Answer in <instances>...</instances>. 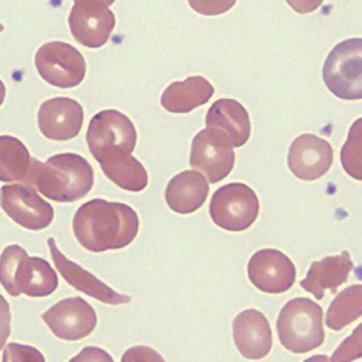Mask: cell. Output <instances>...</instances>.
I'll return each mask as SVG.
<instances>
[{"label": "cell", "instance_id": "1", "mask_svg": "<svg viewBox=\"0 0 362 362\" xmlns=\"http://www.w3.org/2000/svg\"><path fill=\"white\" fill-rule=\"evenodd\" d=\"M136 212L124 203L94 199L82 204L73 219L78 243L87 250L100 252L123 248L137 235Z\"/></svg>", "mask_w": 362, "mask_h": 362}, {"label": "cell", "instance_id": "2", "mask_svg": "<svg viewBox=\"0 0 362 362\" xmlns=\"http://www.w3.org/2000/svg\"><path fill=\"white\" fill-rule=\"evenodd\" d=\"M25 182L49 199L73 202L90 192L94 175L86 159L76 153H64L49 157L45 163L31 158Z\"/></svg>", "mask_w": 362, "mask_h": 362}, {"label": "cell", "instance_id": "3", "mask_svg": "<svg viewBox=\"0 0 362 362\" xmlns=\"http://www.w3.org/2000/svg\"><path fill=\"white\" fill-rule=\"evenodd\" d=\"M322 317V308L311 299H291L281 308L276 322L280 342L295 354L317 348L325 339Z\"/></svg>", "mask_w": 362, "mask_h": 362}, {"label": "cell", "instance_id": "4", "mask_svg": "<svg viewBox=\"0 0 362 362\" xmlns=\"http://www.w3.org/2000/svg\"><path fill=\"white\" fill-rule=\"evenodd\" d=\"M362 40L354 37L337 44L329 53L322 77L328 89L343 100L362 97Z\"/></svg>", "mask_w": 362, "mask_h": 362}, {"label": "cell", "instance_id": "5", "mask_svg": "<svg viewBox=\"0 0 362 362\" xmlns=\"http://www.w3.org/2000/svg\"><path fill=\"white\" fill-rule=\"evenodd\" d=\"M259 209L255 192L241 182L219 187L212 195L209 214L213 222L228 231L247 229L257 219Z\"/></svg>", "mask_w": 362, "mask_h": 362}, {"label": "cell", "instance_id": "6", "mask_svg": "<svg viewBox=\"0 0 362 362\" xmlns=\"http://www.w3.org/2000/svg\"><path fill=\"white\" fill-rule=\"evenodd\" d=\"M137 134L132 122L115 110H103L90 119L86 141L89 150L98 161L107 154L122 151L132 153Z\"/></svg>", "mask_w": 362, "mask_h": 362}, {"label": "cell", "instance_id": "7", "mask_svg": "<svg viewBox=\"0 0 362 362\" xmlns=\"http://www.w3.org/2000/svg\"><path fill=\"white\" fill-rule=\"evenodd\" d=\"M35 63L40 76L58 88L78 86L86 74V62L82 54L64 42L54 41L42 45L35 54Z\"/></svg>", "mask_w": 362, "mask_h": 362}, {"label": "cell", "instance_id": "8", "mask_svg": "<svg viewBox=\"0 0 362 362\" xmlns=\"http://www.w3.org/2000/svg\"><path fill=\"white\" fill-rule=\"evenodd\" d=\"M232 146L225 132L206 127L193 138L189 164L202 172L211 183L218 182L233 168L235 153Z\"/></svg>", "mask_w": 362, "mask_h": 362}, {"label": "cell", "instance_id": "9", "mask_svg": "<svg viewBox=\"0 0 362 362\" xmlns=\"http://www.w3.org/2000/svg\"><path fill=\"white\" fill-rule=\"evenodd\" d=\"M0 205L14 222L32 230L45 228L54 218L52 205L28 184L2 186Z\"/></svg>", "mask_w": 362, "mask_h": 362}, {"label": "cell", "instance_id": "10", "mask_svg": "<svg viewBox=\"0 0 362 362\" xmlns=\"http://www.w3.org/2000/svg\"><path fill=\"white\" fill-rule=\"evenodd\" d=\"M69 23L71 32L78 43L98 48L108 40L115 25V18L103 2L81 0L72 7Z\"/></svg>", "mask_w": 362, "mask_h": 362}, {"label": "cell", "instance_id": "11", "mask_svg": "<svg viewBox=\"0 0 362 362\" xmlns=\"http://www.w3.org/2000/svg\"><path fill=\"white\" fill-rule=\"evenodd\" d=\"M42 318L55 336L66 341L87 337L97 325L95 310L79 296L60 300L45 312Z\"/></svg>", "mask_w": 362, "mask_h": 362}, {"label": "cell", "instance_id": "12", "mask_svg": "<svg viewBox=\"0 0 362 362\" xmlns=\"http://www.w3.org/2000/svg\"><path fill=\"white\" fill-rule=\"evenodd\" d=\"M247 274L252 284L269 293L288 291L296 281V271L292 261L276 249L256 252L247 265Z\"/></svg>", "mask_w": 362, "mask_h": 362}, {"label": "cell", "instance_id": "13", "mask_svg": "<svg viewBox=\"0 0 362 362\" xmlns=\"http://www.w3.org/2000/svg\"><path fill=\"white\" fill-rule=\"evenodd\" d=\"M333 162V150L328 141L311 134H303L291 143L287 163L298 178L312 181L324 175Z\"/></svg>", "mask_w": 362, "mask_h": 362}, {"label": "cell", "instance_id": "14", "mask_svg": "<svg viewBox=\"0 0 362 362\" xmlns=\"http://www.w3.org/2000/svg\"><path fill=\"white\" fill-rule=\"evenodd\" d=\"M83 110L75 100L57 97L45 101L37 114L38 127L49 139L66 141L76 136L83 125Z\"/></svg>", "mask_w": 362, "mask_h": 362}, {"label": "cell", "instance_id": "15", "mask_svg": "<svg viewBox=\"0 0 362 362\" xmlns=\"http://www.w3.org/2000/svg\"><path fill=\"white\" fill-rule=\"evenodd\" d=\"M47 244L56 268L71 286L104 303L118 305L131 301L129 296L116 292L93 274L67 259L58 249L54 238H49Z\"/></svg>", "mask_w": 362, "mask_h": 362}, {"label": "cell", "instance_id": "16", "mask_svg": "<svg viewBox=\"0 0 362 362\" xmlns=\"http://www.w3.org/2000/svg\"><path fill=\"white\" fill-rule=\"evenodd\" d=\"M235 344L240 354L247 359L266 356L272 345L269 321L259 311L250 308L240 313L233 322Z\"/></svg>", "mask_w": 362, "mask_h": 362}, {"label": "cell", "instance_id": "17", "mask_svg": "<svg viewBox=\"0 0 362 362\" xmlns=\"http://www.w3.org/2000/svg\"><path fill=\"white\" fill-rule=\"evenodd\" d=\"M353 267L349 252L343 250L340 255L313 262L300 285L316 299L321 300L325 290H330L332 293L337 291V288L347 280Z\"/></svg>", "mask_w": 362, "mask_h": 362}, {"label": "cell", "instance_id": "18", "mask_svg": "<svg viewBox=\"0 0 362 362\" xmlns=\"http://www.w3.org/2000/svg\"><path fill=\"white\" fill-rule=\"evenodd\" d=\"M209 192V184L200 173L185 170L170 180L165 197L168 206L173 211L188 214L203 205Z\"/></svg>", "mask_w": 362, "mask_h": 362}, {"label": "cell", "instance_id": "19", "mask_svg": "<svg viewBox=\"0 0 362 362\" xmlns=\"http://www.w3.org/2000/svg\"><path fill=\"white\" fill-rule=\"evenodd\" d=\"M206 126L222 130L235 148L243 146L250 136L249 115L234 99L221 98L215 101L206 114Z\"/></svg>", "mask_w": 362, "mask_h": 362}, {"label": "cell", "instance_id": "20", "mask_svg": "<svg viewBox=\"0 0 362 362\" xmlns=\"http://www.w3.org/2000/svg\"><path fill=\"white\" fill-rule=\"evenodd\" d=\"M58 286V276L46 260L25 255L18 262L14 279L16 296L45 297Z\"/></svg>", "mask_w": 362, "mask_h": 362}, {"label": "cell", "instance_id": "21", "mask_svg": "<svg viewBox=\"0 0 362 362\" xmlns=\"http://www.w3.org/2000/svg\"><path fill=\"white\" fill-rule=\"evenodd\" d=\"M214 92L213 86L204 77L189 76L169 85L161 95L160 103L170 112L187 113L207 103Z\"/></svg>", "mask_w": 362, "mask_h": 362}, {"label": "cell", "instance_id": "22", "mask_svg": "<svg viewBox=\"0 0 362 362\" xmlns=\"http://www.w3.org/2000/svg\"><path fill=\"white\" fill-rule=\"evenodd\" d=\"M105 175L120 188L143 190L148 184V174L143 165L130 153L115 152L98 160Z\"/></svg>", "mask_w": 362, "mask_h": 362}, {"label": "cell", "instance_id": "23", "mask_svg": "<svg viewBox=\"0 0 362 362\" xmlns=\"http://www.w3.org/2000/svg\"><path fill=\"white\" fill-rule=\"evenodd\" d=\"M30 163L28 150L21 141L9 135L0 136V181L25 182Z\"/></svg>", "mask_w": 362, "mask_h": 362}, {"label": "cell", "instance_id": "24", "mask_svg": "<svg viewBox=\"0 0 362 362\" xmlns=\"http://www.w3.org/2000/svg\"><path fill=\"white\" fill-rule=\"evenodd\" d=\"M362 313V286H350L341 291L330 304L325 316V324L339 331L357 320Z\"/></svg>", "mask_w": 362, "mask_h": 362}, {"label": "cell", "instance_id": "25", "mask_svg": "<svg viewBox=\"0 0 362 362\" xmlns=\"http://www.w3.org/2000/svg\"><path fill=\"white\" fill-rule=\"evenodd\" d=\"M341 161L346 172L361 180V119L351 126L348 139L341 151Z\"/></svg>", "mask_w": 362, "mask_h": 362}, {"label": "cell", "instance_id": "26", "mask_svg": "<svg viewBox=\"0 0 362 362\" xmlns=\"http://www.w3.org/2000/svg\"><path fill=\"white\" fill-rule=\"evenodd\" d=\"M27 254L20 245H12L7 246L0 256V283L12 296H16L14 279L18 262Z\"/></svg>", "mask_w": 362, "mask_h": 362}, {"label": "cell", "instance_id": "27", "mask_svg": "<svg viewBox=\"0 0 362 362\" xmlns=\"http://www.w3.org/2000/svg\"><path fill=\"white\" fill-rule=\"evenodd\" d=\"M361 324L353 333L346 338L334 352L331 357L332 361H350L362 356Z\"/></svg>", "mask_w": 362, "mask_h": 362}, {"label": "cell", "instance_id": "28", "mask_svg": "<svg viewBox=\"0 0 362 362\" xmlns=\"http://www.w3.org/2000/svg\"><path fill=\"white\" fill-rule=\"evenodd\" d=\"M3 361H42L43 355L35 348L17 343H8L3 351Z\"/></svg>", "mask_w": 362, "mask_h": 362}, {"label": "cell", "instance_id": "29", "mask_svg": "<svg viewBox=\"0 0 362 362\" xmlns=\"http://www.w3.org/2000/svg\"><path fill=\"white\" fill-rule=\"evenodd\" d=\"M237 0H188L191 8L198 13L216 16L229 11Z\"/></svg>", "mask_w": 362, "mask_h": 362}, {"label": "cell", "instance_id": "30", "mask_svg": "<svg viewBox=\"0 0 362 362\" xmlns=\"http://www.w3.org/2000/svg\"><path fill=\"white\" fill-rule=\"evenodd\" d=\"M122 361H165L161 356L153 349L146 346H135L125 351Z\"/></svg>", "mask_w": 362, "mask_h": 362}, {"label": "cell", "instance_id": "31", "mask_svg": "<svg viewBox=\"0 0 362 362\" xmlns=\"http://www.w3.org/2000/svg\"><path fill=\"white\" fill-rule=\"evenodd\" d=\"M11 313L8 303L0 294V350L4 346L11 333Z\"/></svg>", "mask_w": 362, "mask_h": 362}, {"label": "cell", "instance_id": "32", "mask_svg": "<svg viewBox=\"0 0 362 362\" xmlns=\"http://www.w3.org/2000/svg\"><path fill=\"white\" fill-rule=\"evenodd\" d=\"M71 361H113L111 356L105 351L95 346L85 347Z\"/></svg>", "mask_w": 362, "mask_h": 362}, {"label": "cell", "instance_id": "33", "mask_svg": "<svg viewBox=\"0 0 362 362\" xmlns=\"http://www.w3.org/2000/svg\"><path fill=\"white\" fill-rule=\"evenodd\" d=\"M286 1L294 11L305 14L316 10L323 0H286Z\"/></svg>", "mask_w": 362, "mask_h": 362}, {"label": "cell", "instance_id": "34", "mask_svg": "<svg viewBox=\"0 0 362 362\" xmlns=\"http://www.w3.org/2000/svg\"><path fill=\"white\" fill-rule=\"evenodd\" d=\"M6 95V87L0 79V106L3 103Z\"/></svg>", "mask_w": 362, "mask_h": 362}, {"label": "cell", "instance_id": "35", "mask_svg": "<svg viewBox=\"0 0 362 362\" xmlns=\"http://www.w3.org/2000/svg\"><path fill=\"white\" fill-rule=\"evenodd\" d=\"M78 1H81V0H74L75 2H77ZM98 1H100L103 2L107 6H110L112 4H113L115 0H98Z\"/></svg>", "mask_w": 362, "mask_h": 362}, {"label": "cell", "instance_id": "36", "mask_svg": "<svg viewBox=\"0 0 362 362\" xmlns=\"http://www.w3.org/2000/svg\"><path fill=\"white\" fill-rule=\"evenodd\" d=\"M4 25L1 23H0V33L2 32L4 30Z\"/></svg>", "mask_w": 362, "mask_h": 362}]
</instances>
